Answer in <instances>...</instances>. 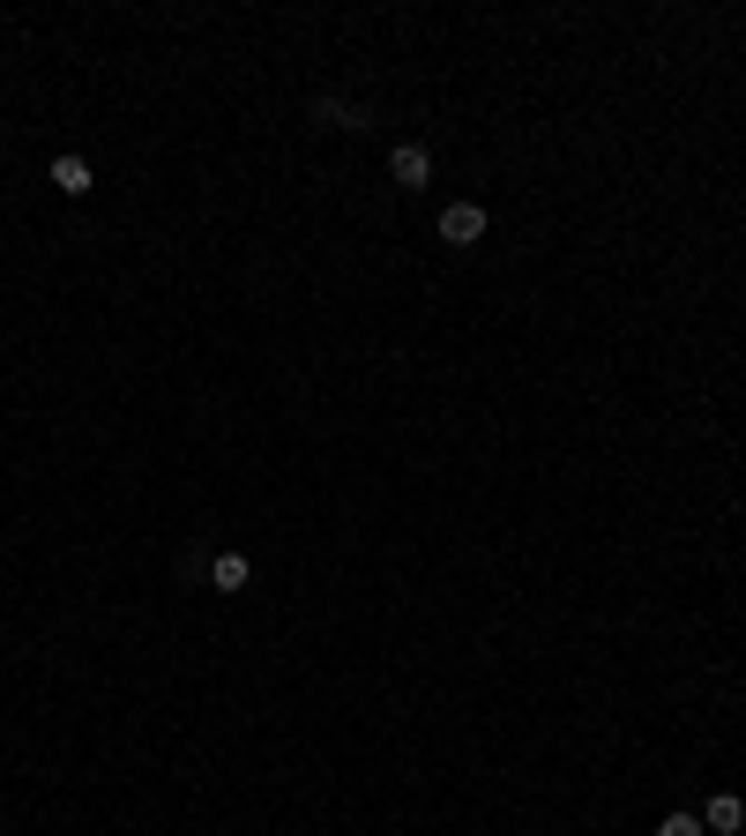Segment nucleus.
I'll list each match as a JSON object with an SVG mask.
<instances>
[{
    "label": "nucleus",
    "mask_w": 746,
    "mask_h": 836,
    "mask_svg": "<svg viewBox=\"0 0 746 836\" xmlns=\"http://www.w3.org/2000/svg\"><path fill=\"white\" fill-rule=\"evenodd\" d=\"M441 240L448 246H478L485 240V210H478V202H448L441 210Z\"/></svg>",
    "instance_id": "nucleus-1"
},
{
    "label": "nucleus",
    "mask_w": 746,
    "mask_h": 836,
    "mask_svg": "<svg viewBox=\"0 0 746 836\" xmlns=\"http://www.w3.org/2000/svg\"><path fill=\"white\" fill-rule=\"evenodd\" d=\"M389 179H396V187H425V179H433V157H425V143H403L396 157H389Z\"/></svg>",
    "instance_id": "nucleus-2"
},
{
    "label": "nucleus",
    "mask_w": 746,
    "mask_h": 836,
    "mask_svg": "<svg viewBox=\"0 0 746 836\" xmlns=\"http://www.w3.org/2000/svg\"><path fill=\"white\" fill-rule=\"evenodd\" d=\"M739 822H746V799H739V791H717V799L701 807V829H739Z\"/></svg>",
    "instance_id": "nucleus-3"
},
{
    "label": "nucleus",
    "mask_w": 746,
    "mask_h": 836,
    "mask_svg": "<svg viewBox=\"0 0 746 836\" xmlns=\"http://www.w3.org/2000/svg\"><path fill=\"white\" fill-rule=\"evenodd\" d=\"M247 553H217V561H209V583H217V591H247Z\"/></svg>",
    "instance_id": "nucleus-4"
},
{
    "label": "nucleus",
    "mask_w": 746,
    "mask_h": 836,
    "mask_svg": "<svg viewBox=\"0 0 746 836\" xmlns=\"http://www.w3.org/2000/svg\"><path fill=\"white\" fill-rule=\"evenodd\" d=\"M52 187L60 195H90V165L82 157H52Z\"/></svg>",
    "instance_id": "nucleus-5"
},
{
    "label": "nucleus",
    "mask_w": 746,
    "mask_h": 836,
    "mask_svg": "<svg viewBox=\"0 0 746 836\" xmlns=\"http://www.w3.org/2000/svg\"><path fill=\"white\" fill-rule=\"evenodd\" d=\"M314 120H328V127H366L359 113H351L344 98H314Z\"/></svg>",
    "instance_id": "nucleus-6"
},
{
    "label": "nucleus",
    "mask_w": 746,
    "mask_h": 836,
    "mask_svg": "<svg viewBox=\"0 0 746 836\" xmlns=\"http://www.w3.org/2000/svg\"><path fill=\"white\" fill-rule=\"evenodd\" d=\"M657 836H709V829H701V814H665V829Z\"/></svg>",
    "instance_id": "nucleus-7"
}]
</instances>
